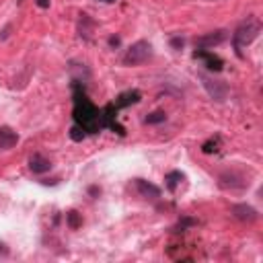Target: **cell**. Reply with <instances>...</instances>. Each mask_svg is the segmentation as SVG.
I'll list each match as a JSON object with an SVG mask.
<instances>
[{"mask_svg":"<svg viewBox=\"0 0 263 263\" xmlns=\"http://www.w3.org/2000/svg\"><path fill=\"white\" fill-rule=\"evenodd\" d=\"M218 148H220V136H214V138H210L208 142H204L202 152L204 154H212V152H218Z\"/></svg>","mask_w":263,"mask_h":263,"instance_id":"13","label":"cell"},{"mask_svg":"<svg viewBox=\"0 0 263 263\" xmlns=\"http://www.w3.org/2000/svg\"><path fill=\"white\" fill-rule=\"evenodd\" d=\"M198 224V220L196 218H189V216H183V218L179 220V224L175 226V231L177 233H181V231H185V228H189V226H196Z\"/></svg>","mask_w":263,"mask_h":263,"instance_id":"17","label":"cell"},{"mask_svg":"<svg viewBox=\"0 0 263 263\" xmlns=\"http://www.w3.org/2000/svg\"><path fill=\"white\" fill-rule=\"evenodd\" d=\"M119 41H121V39H119L117 35H111V37H109V45H111V48H117Z\"/></svg>","mask_w":263,"mask_h":263,"instance_id":"19","label":"cell"},{"mask_svg":"<svg viewBox=\"0 0 263 263\" xmlns=\"http://www.w3.org/2000/svg\"><path fill=\"white\" fill-rule=\"evenodd\" d=\"M183 45H185V39H183V37H173V39H171V48L181 50Z\"/></svg>","mask_w":263,"mask_h":263,"instance_id":"18","label":"cell"},{"mask_svg":"<svg viewBox=\"0 0 263 263\" xmlns=\"http://www.w3.org/2000/svg\"><path fill=\"white\" fill-rule=\"evenodd\" d=\"M19 142V134L8 128V125H0V150H10Z\"/></svg>","mask_w":263,"mask_h":263,"instance_id":"9","label":"cell"},{"mask_svg":"<svg viewBox=\"0 0 263 263\" xmlns=\"http://www.w3.org/2000/svg\"><path fill=\"white\" fill-rule=\"evenodd\" d=\"M70 138L74 140V142H83L85 138H87V132L81 128V125H72V128H70Z\"/></svg>","mask_w":263,"mask_h":263,"instance_id":"16","label":"cell"},{"mask_svg":"<svg viewBox=\"0 0 263 263\" xmlns=\"http://www.w3.org/2000/svg\"><path fill=\"white\" fill-rule=\"evenodd\" d=\"M226 37H228V31L218 29V31L205 33V35L198 37L196 45H198V50H210V48H214V45H220L222 41H226Z\"/></svg>","mask_w":263,"mask_h":263,"instance_id":"4","label":"cell"},{"mask_svg":"<svg viewBox=\"0 0 263 263\" xmlns=\"http://www.w3.org/2000/svg\"><path fill=\"white\" fill-rule=\"evenodd\" d=\"M163 121H167L165 111H154L150 116H146V119H144V123H148V125H156V123H163Z\"/></svg>","mask_w":263,"mask_h":263,"instance_id":"15","label":"cell"},{"mask_svg":"<svg viewBox=\"0 0 263 263\" xmlns=\"http://www.w3.org/2000/svg\"><path fill=\"white\" fill-rule=\"evenodd\" d=\"M66 222H68V226H70L72 231H76V228L83 224V218H81V214H78L76 210H70L66 214Z\"/></svg>","mask_w":263,"mask_h":263,"instance_id":"14","label":"cell"},{"mask_svg":"<svg viewBox=\"0 0 263 263\" xmlns=\"http://www.w3.org/2000/svg\"><path fill=\"white\" fill-rule=\"evenodd\" d=\"M35 2H37L39 8H50V4H52L50 0H35Z\"/></svg>","mask_w":263,"mask_h":263,"instance_id":"20","label":"cell"},{"mask_svg":"<svg viewBox=\"0 0 263 263\" xmlns=\"http://www.w3.org/2000/svg\"><path fill=\"white\" fill-rule=\"evenodd\" d=\"M8 31H10V25H6V27L2 29V33H0V39H2V41L8 37Z\"/></svg>","mask_w":263,"mask_h":263,"instance_id":"21","label":"cell"},{"mask_svg":"<svg viewBox=\"0 0 263 263\" xmlns=\"http://www.w3.org/2000/svg\"><path fill=\"white\" fill-rule=\"evenodd\" d=\"M101 2H107V4H111V2H116V0H101Z\"/></svg>","mask_w":263,"mask_h":263,"instance_id":"23","label":"cell"},{"mask_svg":"<svg viewBox=\"0 0 263 263\" xmlns=\"http://www.w3.org/2000/svg\"><path fill=\"white\" fill-rule=\"evenodd\" d=\"M193 58H196V60H202V62L205 64V68H208V70H212V72H220L222 66H224V62L218 58V56H214V54L208 52V50H196V52H193Z\"/></svg>","mask_w":263,"mask_h":263,"instance_id":"7","label":"cell"},{"mask_svg":"<svg viewBox=\"0 0 263 263\" xmlns=\"http://www.w3.org/2000/svg\"><path fill=\"white\" fill-rule=\"evenodd\" d=\"M259 33H261L259 19H247L245 23H241V25L236 27V31L233 33V43H234V50H236L238 58H243V48L253 43Z\"/></svg>","mask_w":263,"mask_h":263,"instance_id":"2","label":"cell"},{"mask_svg":"<svg viewBox=\"0 0 263 263\" xmlns=\"http://www.w3.org/2000/svg\"><path fill=\"white\" fill-rule=\"evenodd\" d=\"M88 193H90V196H99L101 189H99L97 185H93V187H88Z\"/></svg>","mask_w":263,"mask_h":263,"instance_id":"22","label":"cell"},{"mask_svg":"<svg viewBox=\"0 0 263 263\" xmlns=\"http://www.w3.org/2000/svg\"><path fill=\"white\" fill-rule=\"evenodd\" d=\"M202 81H204L205 90H208V95H210L214 101L222 103V101L226 99V95H228L226 83H222V81H212V78H208V76H202Z\"/></svg>","mask_w":263,"mask_h":263,"instance_id":"5","label":"cell"},{"mask_svg":"<svg viewBox=\"0 0 263 263\" xmlns=\"http://www.w3.org/2000/svg\"><path fill=\"white\" fill-rule=\"evenodd\" d=\"M181 181H185V175H183L181 171H171V173L165 175V185L169 191H175Z\"/></svg>","mask_w":263,"mask_h":263,"instance_id":"12","label":"cell"},{"mask_svg":"<svg viewBox=\"0 0 263 263\" xmlns=\"http://www.w3.org/2000/svg\"><path fill=\"white\" fill-rule=\"evenodd\" d=\"M72 117L74 123L81 125L87 134H99L101 130H105V121H103V109H99L93 101L87 97V90L83 83L74 81L72 83Z\"/></svg>","mask_w":263,"mask_h":263,"instance_id":"1","label":"cell"},{"mask_svg":"<svg viewBox=\"0 0 263 263\" xmlns=\"http://www.w3.org/2000/svg\"><path fill=\"white\" fill-rule=\"evenodd\" d=\"M150 58H152V45L146 39H140V41L132 43L128 48V52H125V56H123V64L125 66H138V64H144Z\"/></svg>","mask_w":263,"mask_h":263,"instance_id":"3","label":"cell"},{"mask_svg":"<svg viewBox=\"0 0 263 263\" xmlns=\"http://www.w3.org/2000/svg\"><path fill=\"white\" fill-rule=\"evenodd\" d=\"M29 169H31L35 175H43V173H48V171L52 169V163H50L43 154H33V156L29 158Z\"/></svg>","mask_w":263,"mask_h":263,"instance_id":"11","label":"cell"},{"mask_svg":"<svg viewBox=\"0 0 263 263\" xmlns=\"http://www.w3.org/2000/svg\"><path fill=\"white\" fill-rule=\"evenodd\" d=\"M142 95H140V90H125V93H121L116 101H113V105H116L117 109H123V107H130V105H136V103H140Z\"/></svg>","mask_w":263,"mask_h":263,"instance_id":"10","label":"cell"},{"mask_svg":"<svg viewBox=\"0 0 263 263\" xmlns=\"http://www.w3.org/2000/svg\"><path fill=\"white\" fill-rule=\"evenodd\" d=\"M231 212H233V216H234L236 220L247 222V224H253L259 218L257 210L253 208V205H249V204H234L233 208H231Z\"/></svg>","mask_w":263,"mask_h":263,"instance_id":"6","label":"cell"},{"mask_svg":"<svg viewBox=\"0 0 263 263\" xmlns=\"http://www.w3.org/2000/svg\"><path fill=\"white\" fill-rule=\"evenodd\" d=\"M134 187L142 198H150V200L161 198V189L156 185H152V183H148L146 179H134Z\"/></svg>","mask_w":263,"mask_h":263,"instance_id":"8","label":"cell"}]
</instances>
